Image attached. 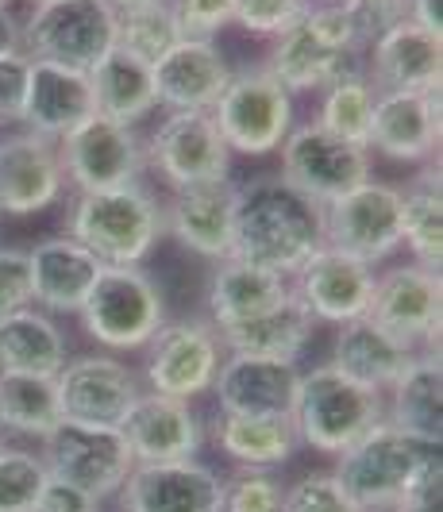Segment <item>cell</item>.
<instances>
[{
	"label": "cell",
	"mask_w": 443,
	"mask_h": 512,
	"mask_svg": "<svg viewBox=\"0 0 443 512\" xmlns=\"http://www.w3.org/2000/svg\"><path fill=\"white\" fill-rule=\"evenodd\" d=\"M324 247V208L289 189L282 178H259L239 189L232 255L293 278Z\"/></svg>",
	"instance_id": "6da1fadb"
},
{
	"label": "cell",
	"mask_w": 443,
	"mask_h": 512,
	"mask_svg": "<svg viewBox=\"0 0 443 512\" xmlns=\"http://www.w3.org/2000/svg\"><path fill=\"white\" fill-rule=\"evenodd\" d=\"M440 470V443H424L397 432L393 424H378L343 455H336L332 474L366 512H397L424 478Z\"/></svg>",
	"instance_id": "7a4b0ae2"
},
{
	"label": "cell",
	"mask_w": 443,
	"mask_h": 512,
	"mask_svg": "<svg viewBox=\"0 0 443 512\" xmlns=\"http://www.w3.org/2000/svg\"><path fill=\"white\" fill-rule=\"evenodd\" d=\"M66 235L101 266H143L166 235L162 205L143 181L105 193H78L66 216Z\"/></svg>",
	"instance_id": "3957f363"
},
{
	"label": "cell",
	"mask_w": 443,
	"mask_h": 512,
	"mask_svg": "<svg viewBox=\"0 0 443 512\" xmlns=\"http://www.w3.org/2000/svg\"><path fill=\"white\" fill-rule=\"evenodd\" d=\"M386 424V393L347 378L332 362L301 374L293 401V428L305 447L320 455H343L366 432Z\"/></svg>",
	"instance_id": "277c9868"
},
{
	"label": "cell",
	"mask_w": 443,
	"mask_h": 512,
	"mask_svg": "<svg viewBox=\"0 0 443 512\" xmlns=\"http://www.w3.org/2000/svg\"><path fill=\"white\" fill-rule=\"evenodd\" d=\"M363 51L355 20L339 4H309L297 24L274 35L266 70L282 81L289 97L332 85L339 74L355 70V54Z\"/></svg>",
	"instance_id": "5b68a950"
},
{
	"label": "cell",
	"mask_w": 443,
	"mask_h": 512,
	"mask_svg": "<svg viewBox=\"0 0 443 512\" xmlns=\"http://www.w3.org/2000/svg\"><path fill=\"white\" fill-rule=\"evenodd\" d=\"M81 328L105 351H143L166 324L162 289L143 266H105L81 305Z\"/></svg>",
	"instance_id": "8992f818"
},
{
	"label": "cell",
	"mask_w": 443,
	"mask_h": 512,
	"mask_svg": "<svg viewBox=\"0 0 443 512\" xmlns=\"http://www.w3.org/2000/svg\"><path fill=\"white\" fill-rule=\"evenodd\" d=\"M116 47V8L108 0H47L20 27V51L39 62L93 70Z\"/></svg>",
	"instance_id": "52a82bcc"
},
{
	"label": "cell",
	"mask_w": 443,
	"mask_h": 512,
	"mask_svg": "<svg viewBox=\"0 0 443 512\" xmlns=\"http://www.w3.org/2000/svg\"><path fill=\"white\" fill-rule=\"evenodd\" d=\"M143 351H147V362H143L147 393L189 401V405L212 393L216 370L228 359L224 339L209 324V316H182L162 324Z\"/></svg>",
	"instance_id": "ba28073f"
},
{
	"label": "cell",
	"mask_w": 443,
	"mask_h": 512,
	"mask_svg": "<svg viewBox=\"0 0 443 512\" xmlns=\"http://www.w3.org/2000/svg\"><path fill=\"white\" fill-rule=\"evenodd\" d=\"M212 120L232 154H270L293 128V97L266 66H251L232 74Z\"/></svg>",
	"instance_id": "9c48e42d"
},
{
	"label": "cell",
	"mask_w": 443,
	"mask_h": 512,
	"mask_svg": "<svg viewBox=\"0 0 443 512\" xmlns=\"http://www.w3.org/2000/svg\"><path fill=\"white\" fill-rule=\"evenodd\" d=\"M324 247L378 266L401 251V189L366 178L324 205Z\"/></svg>",
	"instance_id": "30bf717a"
},
{
	"label": "cell",
	"mask_w": 443,
	"mask_h": 512,
	"mask_svg": "<svg viewBox=\"0 0 443 512\" xmlns=\"http://www.w3.org/2000/svg\"><path fill=\"white\" fill-rule=\"evenodd\" d=\"M39 459L51 478L85 489L97 501L116 497L135 470L128 439L120 428H89V424H70V420H62L51 436L43 439Z\"/></svg>",
	"instance_id": "8fae6325"
},
{
	"label": "cell",
	"mask_w": 443,
	"mask_h": 512,
	"mask_svg": "<svg viewBox=\"0 0 443 512\" xmlns=\"http://www.w3.org/2000/svg\"><path fill=\"white\" fill-rule=\"evenodd\" d=\"M278 151H282V174L278 178L286 181L289 189H297L301 197L316 201L320 208L370 178V151L328 135L313 120L293 124Z\"/></svg>",
	"instance_id": "7c38bea8"
},
{
	"label": "cell",
	"mask_w": 443,
	"mask_h": 512,
	"mask_svg": "<svg viewBox=\"0 0 443 512\" xmlns=\"http://www.w3.org/2000/svg\"><path fill=\"white\" fill-rule=\"evenodd\" d=\"M143 162L170 189L232 178V151L212 112H170L143 143Z\"/></svg>",
	"instance_id": "4fadbf2b"
},
{
	"label": "cell",
	"mask_w": 443,
	"mask_h": 512,
	"mask_svg": "<svg viewBox=\"0 0 443 512\" xmlns=\"http://www.w3.org/2000/svg\"><path fill=\"white\" fill-rule=\"evenodd\" d=\"M58 158L62 174L78 193H105V189H124L143 174V139L135 128L116 124L101 112H93L85 124L58 139Z\"/></svg>",
	"instance_id": "5bb4252c"
},
{
	"label": "cell",
	"mask_w": 443,
	"mask_h": 512,
	"mask_svg": "<svg viewBox=\"0 0 443 512\" xmlns=\"http://www.w3.org/2000/svg\"><path fill=\"white\" fill-rule=\"evenodd\" d=\"M440 270L428 266H390L374 274V293L366 320L386 328L409 351H440Z\"/></svg>",
	"instance_id": "9a60e30c"
},
{
	"label": "cell",
	"mask_w": 443,
	"mask_h": 512,
	"mask_svg": "<svg viewBox=\"0 0 443 512\" xmlns=\"http://www.w3.org/2000/svg\"><path fill=\"white\" fill-rule=\"evenodd\" d=\"M58 412L70 424L89 428H120L135 397L143 393L128 362L112 355H78L54 374Z\"/></svg>",
	"instance_id": "2e32d148"
},
{
	"label": "cell",
	"mask_w": 443,
	"mask_h": 512,
	"mask_svg": "<svg viewBox=\"0 0 443 512\" xmlns=\"http://www.w3.org/2000/svg\"><path fill=\"white\" fill-rule=\"evenodd\" d=\"M289 289L313 312L316 324H351L363 320L374 293V266L343 255L336 247H320L293 278Z\"/></svg>",
	"instance_id": "e0dca14e"
},
{
	"label": "cell",
	"mask_w": 443,
	"mask_h": 512,
	"mask_svg": "<svg viewBox=\"0 0 443 512\" xmlns=\"http://www.w3.org/2000/svg\"><path fill=\"white\" fill-rule=\"evenodd\" d=\"M120 432L128 439L135 466H158V462H189L205 447V420L193 412L189 401L139 393L128 409Z\"/></svg>",
	"instance_id": "ac0fdd59"
},
{
	"label": "cell",
	"mask_w": 443,
	"mask_h": 512,
	"mask_svg": "<svg viewBox=\"0 0 443 512\" xmlns=\"http://www.w3.org/2000/svg\"><path fill=\"white\" fill-rule=\"evenodd\" d=\"M66 189L58 143L35 131H12L0 139V212L35 216L58 205Z\"/></svg>",
	"instance_id": "d6986e66"
},
{
	"label": "cell",
	"mask_w": 443,
	"mask_h": 512,
	"mask_svg": "<svg viewBox=\"0 0 443 512\" xmlns=\"http://www.w3.org/2000/svg\"><path fill=\"white\" fill-rule=\"evenodd\" d=\"M235 205H239V185L232 178L174 189L170 201L162 205V228L166 235H174L185 251L220 262L232 255Z\"/></svg>",
	"instance_id": "ffe728a7"
},
{
	"label": "cell",
	"mask_w": 443,
	"mask_h": 512,
	"mask_svg": "<svg viewBox=\"0 0 443 512\" xmlns=\"http://www.w3.org/2000/svg\"><path fill=\"white\" fill-rule=\"evenodd\" d=\"M116 497L120 512H220L224 478L201 459L135 466Z\"/></svg>",
	"instance_id": "44dd1931"
},
{
	"label": "cell",
	"mask_w": 443,
	"mask_h": 512,
	"mask_svg": "<svg viewBox=\"0 0 443 512\" xmlns=\"http://www.w3.org/2000/svg\"><path fill=\"white\" fill-rule=\"evenodd\" d=\"M155 97L170 112H212L220 93L228 89L232 70L212 39H178L151 66Z\"/></svg>",
	"instance_id": "7402d4cb"
},
{
	"label": "cell",
	"mask_w": 443,
	"mask_h": 512,
	"mask_svg": "<svg viewBox=\"0 0 443 512\" xmlns=\"http://www.w3.org/2000/svg\"><path fill=\"white\" fill-rule=\"evenodd\" d=\"M301 370L297 362L228 355L216 370L212 397L232 416H293Z\"/></svg>",
	"instance_id": "603a6c76"
},
{
	"label": "cell",
	"mask_w": 443,
	"mask_h": 512,
	"mask_svg": "<svg viewBox=\"0 0 443 512\" xmlns=\"http://www.w3.org/2000/svg\"><path fill=\"white\" fill-rule=\"evenodd\" d=\"M93 112H97V101H93V85H89L85 70L31 58L24 116H20V124L27 131L47 135V139L58 143L78 124H85Z\"/></svg>",
	"instance_id": "cb8c5ba5"
},
{
	"label": "cell",
	"mask_w": 443,
	"mask_h": 512,
	"mask_svg": "<svg viewBox=\"0 0 443 512\" xmlns=\"http://www.w3.org/2000/svg\"><path fill=\"white\" fill-rule=\"evenodd\" d=\"M27 262H31V297H35V308H43L51 316L81 312L85 297L93 293V285H97L101 270H105L70 235H54V239L35 243L27 251Z\"/></svg>",
	"instance_id": "d4e9b609"
},
{
	"label": "cell",
	"mask_w": 443,
	"mask_h": 512,
	"mask_svg": "<svg viewBox=\"0 0 443 512\" xmlns=\"http://www.w3.org/2000/svg\"><path fill=\"white\" fill-rule=\"evenodd\" d=\"M370 147L393 162H428L440 147V93H378Z\"/></svg>",
	"instance_id": "484cf974"
},
{
	"label": "cell",
	"mask_w": 443,
	"mask_h": 512,
	"mask_svg": "<svg viewBox=\"0 0 443 512\" xmlns=\"http://www.w3.org/2000/svg\"><path fill=\"white\" fill-rule=\"evenodd\" d=\"M378 93H440V39L413 20H401L370 43Z\"/></svg>",
	"instance_id": "4316f807"
},
{
	"label": "cell",
	"mask_w": 443,
	"mask_h": 512,
	"mask_svg": "<svg viewBox=\"0 0 443 512\" xmlns=\"http://www.w3.org/2000/svg\"><path fill=\"white\" fill-rule=\"evenodd\" d=\"M289 293V282L270 274V270H259L243 258H220L212 262L209 285H205V308H209V324L216 332H228L235 324L259 316L266 308L282 305Z\"/></svg>",
	"instance_id": "83f0119b"
},
{
	"label": "cell",
	"mask_w": 443,
	"mask_h": 512,
	"mask_svg": "<svg viewBox=\"0 0 443 512\" xmlns=\"http://www.w3.org/2000/svg\"><path fill=\"white\" fill-rule=\"evenodd\" d=\"M386 424L424 443L443 439V370L440 351H420L405 374L386 389Z\"/></svg>",
	"instance_id": "f1b7e54d"
},
{
	"label": "cell",
	"mask_w": 443,
	"mask_h": 512,
	"mask_svg": "<svg viewBox=\"0 0 443 512\" xmlns=\"http://www.w3.org/2000/svg\"><path fill=\"white\" fill-rule=\"evenodd\" d=\"M316 332L313 312L289 293L282 305L266 308L259 316L235 324L220 332L228 355H247V359H274V362H297L301 351L309 347Z\"/></svg>",
	"instance_id": "f546056e"
},
{
	"label": "cell",
	"mask_w": 443,
	"mask_h": 512,
	"mask_svg": "<svg viewBox=\"0 0 443 512\" xmlns=\"http://www.w3.org/2000/svg\"><path fill=\"white\" fill-rule=\"evenodd\" d=\"M212 443L243 470H278L301 447L293 416H232L220 412L212 420Z\"/></svg>",
	"instance_id": "4dcf8cb0"
},
{
	"label": "cell",
	"mask_w": 443,
	"mask_h": 512,
	"mask_svg": "<svg viewBox=\"0 0 443 512\" xmlns=\"http://www.w3.org/2000/svg\"><path fill=\"white\" fill-rule=\"evenodd\" d=\"M417 355L420 351H409L401 339H393L386 328H378L374 320L363 316V320L339 324L336 347H332V366L343 370L347 378L386 393Z\"/></svg>",
	"instance_id": "1f68e13d"
},
{
	"label": "cell",
	"mask_w": 443,
	"mask_h": 512,
	"mask_svg": "<svg viewBox=\"0 0 443 512\" xmlns=\"http://www.w3.org/2000/svg\"><path fill=\"white\" fill-rule=\"evenodd\" d=\"M89 85H93L97 112L108 116V120H116V124L135 128L139 120H147L158 108L151 62L135 58V54H128L124 47H112V51L89 70Z\"/></svg>",
	"instance_id": "d6a6232c"
},
{
	"label": "cell",
	"mask_w": 443,
	"mask_h": 512,
	"mask_svg": "<svg viewBox=\"0 0 443 512\" xmlns=\"http://www.w3.org/2000/svg\"><path fill=\"white\" fill-rule=\"evenodd\" d=\"M66 359H70V343L51 312L31 305L12 316H0V370L54 378Z\"/></svg>",
	"instance_id": "836d02e7"
},
{
	"label": "cell",
	"mask_w": 443,
	"mask_h": 512,
	"mask_svg": "<svg viewBox=\"0 0 443 512\" xmlns=\"http://www.w3.org/2000/svg\"><path fill=\"white\" fill-rule=\"evenodd\" d=\"M62 424L54 378L0 370V432L20 439H43Z\"/></svg>",
	"instance_id": "e575fe53"
},
{
	"label": "cell",
	"mask_w": 443,
	"mask_h": 512,
	"mask_svg": "<svg viewBox=\"0 0 443 512\" xmlns=\"http://www.w3.org/2000/svg\"><path fill=\"white\" fill-rule=\"evenodd\" d=\"M401 247H409L417 266L440 270L443 262V197L440 166H424L420 178L401 189Z\"/></svg>",
	"instance_id": "d590c367"
},
{
	"label": "cell",
	"mask_w": 443,
	"mask_h": 512,
	"mask_svg": "<svg viewBox=\"0 0 443 512\" xmlns=\"http://www.w3.org/2000/svg\"><path fill=\"white\" fill-rule=\"evenodd\" d=\"M320 112H316L313 124L336 135L343 143H355L370 151V120H374V101H378V89L374 81L359 70H347L339 74L332 85L320 89Z\"/></svg>",
	"instance_id": "8d00e7d4"
},
{
	"label": "cell",
	"mask_w": 443,
	"mask_h": 512,
	"mask_svg": "<svg viewBox=\"0 0 443 512\" xmlns=\"http://www.w3.org/2000/svg\"><path fill=\"white\" fill-rule=\"evenodd\" d=\"M178 39H182V27H178V16H174L170 0L116 8V47H124L135 58L155 66Z\"/></svg>",
	"instance_id": "74e56055"
},
{
	"label": "cell",
	"mask_w": 443,
	"mask_h": 512,
	"mask_svg": "<svg viewBox=\"0 0 443 512\" xmlns=\"http://www.w3.org/2000/svg\"><path fill=\"white\" fill-rule=\"evenodd\" d=\"M47 478L51 474L39 459V451H24L8 443L0 451V512H35Z\"/></svg>",
	"instance_id": "f35d334b"
},
{
	"label": "cell",
	"mask_w": 443,
	"mask_h": 512,
	"mask_svg": "<svg viewBox=\"0 0 443 512\" xmlns=\"http://www.w3.org/2000/svg\"><path fill=\"white\" fill-rule=\"evenodd\" d=\"M220 512H286V486L274 470H235L224 478Z\"/></svg>",
	"instance_id": "ab89813d"
},
{
	"label": "cell",
	"mask_w": 443,
	"mask_h": 512,
	"mask_svg": "<svg viewBox=\"0 0 443 512\" xmlns=\"http://www.w3.org/2000/svg\"><path fill=\"white\" fill-rule=\"evenodd\" d=\"M286 512H366L332 470H313L286 486Z\"/></svg>",
	"instance_id": "60d3db41"
},
{
	"label": "cell",
	"mask_w": 443,
	"mask_h": 512,
	"mask_svg": "<svg viewBox=\"0 0 443 512\" xmlns=\"http://www.w3.org/2000/svg\"><path fill=\"white\" fill-rule=\"evenodd\" d=\"M313 0H235V24L251 35H282L289 24L301 20V12Z\"/></svg>",
	"instance_id": "b9f144b4"
},
{
	"label": "cell",
	"mask_w": 443,
	"mask_h": 512,
	"mask_svg": "<svg viewBox=\"0 0 443 512\" xmlns=\"http://www.w3.org/2000/svg\"><path fill=\"white\" fill-rule=\"evenodd\" d=\"M31 262L20 247H0V316L31 308Z\"/></svg>",
	"instance_id": "7bdbcfd3"
},
{
	"label": "cell",
	"mask_w": 443,
	"mask_h": 512,
	"mask_svg": "<svg viewBox=\"0 0 443 512\" xmlns=\"http://www.w3.org/2000/svg\"><path fill=\"white\" fill-rule=\"evenodd\" d=\"M170 4L185 39H212L235 16V0H170Z\"/></svg>",
	"instance_id": "ee69618b"
},
{
	"label": "cell",
	"mask_w": 443,
	"mask_h": 512,
	"mask_svg": "<svg viewBox=\"0 0 443 512\" xmlns=\"http://www.w3.org/2000/svg\"><path fill=\"white\" fill-rule=\"evenodd\" d=\"M339 8H347V16L355 20V31H359V43L363 47H370L393 24L409 20V0H347Z\"/></svg>",
	"instance_id": "f6af8a7d"
},
{
	"label": "cell",
	"mask_w": 443,
	"mask_h": 512,
	"mask_svg": "<svg viewBox=\"0 0 443 512\" xmlns=\"http://www.w3.org/2000/svg\"><path fill=\"white\" fill-rule=\"evenodd\" d=\"M27 70H31V58L24 51L0 54V124H20L27 97Z\"/></svg>",
	"instance_id": "bcb514c9"
},
{
	"label": "cell",
	"mask_w": 443,
	"mask_h": 512,
	"mask_svg": "<svg viewBox=\"0 0 443 512\" xmlns=\"http://www.w3.org/2000/svg\"><path fill=\"white\" fill-rule=\"evenodd\" d=\"M35 512H101V501L85 489L70 486V482H58V478H47L43 486V497H39V509Z\"/></svg>",
	"instance_id": "7dc6e473"
},
{
	"label": "cell",
	"mask_w": 443,
	"mask_h": 512,
	"mask_svg": "<svg viewBox=\"0 0 443 512\" xmlns=\"http://www.w3.org/2000/svg\"><path fill=\"white\" fill-rule=\"evenodd\" d=\"M409 20L440 39L443 31V0H409Z\"/></svg>",
	"instance_id": "c3c4849f"
},
{
	"label": "cell",
	"mask_w": 443,
	"mask_h": 512,
	"mask_svg": "<svg viewBox=\"0 0 443 512\" xmlns=\"http://www.w3.org/2000/svg\"><path fill=\"white\" fill-rule=\"evenodd\" d=\"M20 51V24L12 20L8 8H0V54Z\"/></svg>",
	"instance_id": "681fc988"
},
{
	"label": "cell",
	"mask_w": 443,
	"mask_h": 512,
	"mask_svg": "<svg viewBox=\"0 0 443 512\" xmlns=\"http://www.w3.org/2000/svg\"><path fill=\"white\" fill-rule=\"evenodd\" d=\"M112 8H131V4H151V0H108Z\"/></svg>",
	"instance_id": "f907efd6"
},
{
	"label": "cell",
	"mask_w": 443,
	"mask_h": 512,
	"mask_svg": "<svg viewBox=\"0 0 443 512\" xmlns=\"http://www.w3.org/2000/svg\"><path fill=\"white\" fill-rule=\"evenodd\" d=\"M4 447H8V436H4V432H0V451H4Z\"/></svg>",
	"instance_id": "816d5d0a"
},
{
	"label": "cell",
	"mask_w": 443,
	"mask_h": 512,
	"mask_svg": "<svg viewBox=\"0 0 443 512\" xmlns=\"http://www.w3.org/2000/svg\"><path fill=\"white\" fill-rule=\"evenodd\" d=\"M320 4H347V0H320Z\"/></svg>",
	"instance_id": "f5cc1de1"
},
{
	"label": "cell",
	"mask_w": 443,
	"mask_h": 512,
	"mask_svg": "<svg viewBox=\"0 0 443 512\" xmlns=\"http://www.w3.org/2000/svg\"><path fill=\"white\" fill-rule=\"evenodd\" d=\"M8 4H12V0H0V8H8Z\"/></svg>",
	"instance_id": "db71d44e"
},
{
	"label": "cell",
	"mask_w": 443,
	"mask_h": 512,
	"mask_svg": "<svg viewBox=\"0 0 443 512\" xmlns=\"http://www.w3.org/2000/svg\"><path fill=\"white\" fill-rule=\"evenodd\" d=\"M31 4H47V0H31Z\"/></svg>",
	"instance_id": "11a10c76"
}]
</instances>
